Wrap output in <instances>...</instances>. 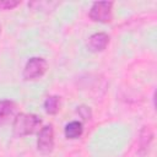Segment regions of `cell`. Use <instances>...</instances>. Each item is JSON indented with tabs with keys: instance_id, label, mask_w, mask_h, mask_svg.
<instances>
[{
	"instance_id": "277c9868",
	"label": "cell",
	"mask_w": 157,
	"mask_h": 157,
	"mask_svg": "<svg viewBox=\"0 0 157 157\" xmlns=\"http://www.w3.org/2000/svg\"><path fill=\"white\" fill-rule=\"evenodd\" d=\"M38 151L42 153H50L54 147V130L52 125H45L40 128L37 139Z\"/></svg>"
},
{
	"instance_id": "ba28073f",
	"label": "cell",
	"mask_w": 157,
	"mask_h": 157,
	"mask_svg": "<svg viewBox=\"0 0 157 157\" xmlns=\"http://www.w3.org/2000/svg\"><path fill=\"white\" fill-rule=\"evenodd\" d=\"M60 107V98L58 96H49L44 102V109L48 114H56Z\"/></svg>"
},
{
	"instance_id": "52a82bcc",
	"label": "cell",
	"mask_w": 157,
	"mask_h": 157,
	"mask_svg": "<svg viewBox=\"0 0 157 157\" xmlns=\"http://www.w3.org/2000/svg\"><path fill=\"white\" fill-rule=\"evenodd\" d=\"M82 131H83V126H82V123L81 121H77V120H74V121H70L69 124L65 125V136L67 139H77L82 135Z\"/></svg>"
},
{
	"instance_id": "5b68a950",
	"label": "cell",
	"mask_w": 157,
	"mask_h": 157,
	"mask_svg": "<svg viewBox=\"0 0 157 157\" xmlns=\"http://www.w3.org/2000/svg\"><path fill=\"white\" fill-rule=\"evenodd\" d=\"M16 112H17V105L15 102L9 99L0 101V125L9 123L12 118L15 119V117L17 115Z\"/></svg>"
},
{
	"instance_id": "7c38bea8",
	"label": "cell",
	"mask_w": 157,
	"mask_h": 157,
	"mask_svg": "<svg viewBox=\"0 0 157 157\" xmlns=\"http://www.w3.org/2000/svg\"><path fill=\"white\" fill-rule=\"evenodd\" d=\"M0 32H1V25H0Z\"/></svg>"
},
{
	"instance_id": "8fae6325",
	"label": "cell",
	"mask_w": 157,
	"mask_h": 157,
	"mask_svg": "<svg viewBox=\"0 0 157 157\" xmlns=\"http://www.w3.org/2000/svg\"><path fill=\"white\" fill-rule=\"evenodd\" d=\"M77 112H78V114L81 115V118H83L85 120H87V119L91 118V110H90V108L86 107V105H81V107H78Z\"/></svg>"
},
{
	"instance_id": "7a4b0ae2",
	"label": "cell",
	"mask_w": 157,
	"mask_h": 157,
	"mask_svg": "<svg viewBox=\"0 0 157 157\" xmlns=\"http://www.w3.org/2000/svg\"><path fill=\"white\" fill-rule=\"evenodd\" d=\"M112 9H113V2L112 1H98L94 2L88 12V16L91 20L96 22H102L107 23L112 21Z\"/></svg>"
},
{
	"instance_id": "9c48e42d",
	"label": "cell",
	"mask_w": 157,
	"mask_h": 157,
	"mask_svg": "<svg viewBox=\"0 0 157 157\" xmlns=\"http://www.w3.org/2000/svg\"><path fill=\"white\" fill-rule=\"evenodd\" d=\"M152 131L150 129V126H144L141 134H140V148L146 150L152 140Z\"/></svg>"
},
{
	"instance_id": "30bf717a",
	"label": "cell",
	"mask_w": 157,
	"mask_h": 157,
	"mask_svg": "<svg viewBox=\"0 0 157 157\" xmlns=\"http://www.w3.org/2000/svg\"><path fill=\"white\" fill-rule=\"evenodd\" d=\"M17 5H20V1H15V0H0V10H12Z\"/></svg>"
},
{
	"instance_id": "6da1fadb",
	"label": "cell",
	"mask_w": 157,
	"mask_h": 157,
	"mask_svg": "<svg viewBox=\"0 0 157 157\" xmlns=\"http://www.w3.org/2000/svg\"><path fill=\"white\" fill-rule=\"evenodd\" d=\"M42 125V119L36 114H28V113H20L15 117L12 123V130L13 134L18 137L31 135L39 130Z\"/></svg>"
},
{
	"instance_id": "8992f818",
	"label": "cell",
	"mask_w": 157,
	"mask_h": 157,
	"mask_svg": "<svg viewBox=\"0 0 157 157\" xmlns=\"http://www.w3.org/2000/svg\"><path fill=\"white\" fill-rule=\"evenodd\" d=\"M108 43H109V36L104 32H98L88 38L87 47L91 52H102L107 48Z\"/></svg>"
},
{
	"instance_id": "3957f363",
	"label": "cell",
	"mask_w": 157,
	"mask_h": 157,
	"mask_svg": "<svg viewBox=\"0 0 157 157\" xmlns=\"http://www.w3.org/2000/svg\"><path fill=\"white\" fill-rule=\"evenodd\" d=\"M48 64L43 58H31L23 69V78L29 80H37L42 77L47 71Z\"/></svg>"
}]
</instances>
